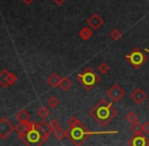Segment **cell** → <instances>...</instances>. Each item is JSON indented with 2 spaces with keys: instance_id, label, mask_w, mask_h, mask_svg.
<instances>
[{
  "instance_id": "cell-12",
  "label": "cell",
  "mask_w": 149,
  "mask_h": 146,
  "mask_svg": "<svg viewBox=\"0 0 149 146\" xmlns=\"http://www.w3.org/2000/svg\"><path fill=\"white\" fill-rule=\"evenodd\" d=\"M60 81H61V78H60L57 74L53 73V74H51L47 78V84L49 85L50 87H52V88H56V87L59 86Z\"/></svg>"
},
{
  "instance_id": "cell-24",
  "label": "cell",
  "mask_w": 149,
  "mask_h": 146,
  "mask_svg": "<svg viewBox=\"0 0 149 146\" xmlns=\"http://www.w3.org/2000/svg\"><path fill=\"white\" fill-rule=\"evenodd\" d=\"M109 70H110L109 66H108L107 64H105V62H101V64L98 66V72L102 75L107 74V73L109 72Z\"/></svg>"
},
{
  "instance_id": "cell-7",
  "label": "cell",
  "mask_w": 149,
  "mask_h": 146,
  "mask_svg": "<svg viewBox=\"0 0 149 146\" xmlns=\"http://www.w3.org/2000/svg\"><path fill=\"white\" fill-rule=\"evenodd\" d=\"M107 96L111 99L112 102H120L126 95L125 90L118 84H113L109 89L107 90Z\"/></svg>"
},
{
  "instance_id": "cell-30",
  "label": "cell",
  "mask_w": 149,
  "mask_h": 146,
  "mask_svg": "<svg viewBox=\"0 0 149 146\" xmlns=\"http://www.w3.org/2000/svg\"><path fill=\"white\" fill-rule=\"evenodd\" d=\"M148 108H149V101H148Z\"/></svg>"
},
{
  "instance_id": "cell-21",
  "label": "cell",
  "mask_w": 149,
  "mask_h": 146,
  "mask_svg": "<svg viewBox=\"0 0 149 146\" xmlns=\"http://www.w3.org/2000/svg\"><path fill=\"white\" fill-rule=\"evenodd\" d=\"M126 119L128 123L133 125V124H135L136 122H138V115H137L136 112H134V111H130V112H128V115H126Z\"/></svg>"
},
{
  "instance_id": "cell-11",
  "label": "cell",
  "mask_w": 149,
  "mask_h": 146,
  "mask_svg": "<svg viewBox=\"0 0 149 146\" xmlns=\"http://www.w3.org/2000/svg\"><path fill=\"white\" fill-rule=\"evenodd\" d=\"M131 98L136 104H142L147 98V95L141 88H137L134 90V92L131 94Z\"/></svg>"
},
{
  "instance_id": "cell-6",
  "label": "cell",
  "mask_w": 149,
  "mask_h": 146,
  "mask_svg": "<svg viewBox=\"0 0 149 146\" xmlns=\"http://www.w3.org/2000/svg\"><path fill=\"white\" fill-rule=\"evenodd\" d=\"M17 81V77L15 74L9 72L6 68H3L0 73V86L2 88H8L9 86H13Z\"/></svg>"
},
{
  "instance_id": "cell-28",
  "label": "cell",
  "mask_w": 149,
  "mask_h": 146,
  "mask_svg": "<svg viewBox=\"0 0 149 146\" xmlns=\"http://www.w3.org/2000/svg\"><path fill=\"white\" fill-rule=\"evenodd\" d=\"M53 1H54V3H56L57 5H61L62 3L65 2V0H53Z\"/></svg>"
},
{
  "instance_id": "cell-26",
  "label": "cell",
  "mask_w": 149,
  "mask_h": 146,
  "mask_svg": "<svg viewBox=\"0 0 149 146\" xmlns=\"http://www.w3.org/2000/svg\"><path fill=\"white\" fill-rule=\"evenodd\" d=\"M49 125H50V127H51L52 131H55V130H57L60 128V122L56 119H52L51 121H50Z\"/></svg>"
},
{
  "instance_id": "cell-2",
  "label": "cell",
  "mask_w": 149,
  "mask_h": 146,
  "mask_svg": "<svg viewBox=\"0 0 149 146\" xmlns=\"http://www.w3.org/2000/svg\"><path fill=\"white\" fill-rule=\"evenodd\" d=\"M19 138L26 146H42L48 139L38 128L36 122H30L29 129L23 135H19Z\"/></svg>"
},
{
  "instance_id": "cell-4",
  "label": "cell",
  "mask_w": 149,
  "mask_h": 146,
  "mask_svg": "<svg viewBox=\"0 0 149 146\" xmlns=\"http://www.w3.org/2000/svg\"><path fill=\"white\" fill-rule=\"evenodd\" d=\"M78 82L86 90H92L96 85L99 83L100 78L91 68H86L82 73H80L77 77Z\"/></svg>"
},
{
  "instance_id": "cell-10",
  "label": "cell",
  "mask_w": 149,
  "mask_h": 146,
  "mask_svg": "<svg viewBox=\"0 0 149 146\" xmlns=\"http://www.w3.org/2000/svg\"><path fill=\"white\" fill-rule=\"evenodd\" d=\"M104 21L98 13H93L89 19L87 20V24L90 26L92 30H98L100 27H102Z\"/></svg>"
},
{
  "instance_id": "cell-16",
  "label": "cell",
  "mask_w": 149,
  "mask_h": 146,
  "mask_svg": "<svg viewBox=\"0 0 149 146\" xmlns=\"http://www.w3.org/2000/svg\"><path fill=\"white\" fill-rule=\"evenodd\" d=\"M70 86H72V81H70V78H68V77H63V78H61L59 87L62 89V91H68V89L70 88Z\"/></svg>"
},
{
  "instance_id": "cell-19",
  "label": "cell",
  "mask_w": 149,
  "mask_h": 146,
  "mask_svg": "<svg viewBox=\"0 0 149 146\" xmlns=\"http://www.w3.org/2000/svg\"><path fill=\"white\" fill-rule=\"evenodd\" d=\"M131 131L134 133V135H139V134L143 133V125L140 124L139 122H136L131 126Z\"/></svg>"
},
{
  "instance_id": "cell-17",
  "label": "cell",
  "mask_w": 149,
  "mask_h": 146,
  "mask_svg": "<svg viewBox=\"0 0 149 146\" xmlns=\"http://www.w3.org/2000/svg\"><path fill=\"white\" fill-rule=\"evenodd\" d=\"M30 127V122H25V123H19V125L15 127V131L19 135H23Z\"/></svg>"
},
{
  "instance_id": "cell-20",
  "label": "cell",
  "mask_w": 149,
  "mask_h": 146,
  "mask_svg": "<svg viewBox=\"0 0 149 146\" xmlns=\"http://www.w3.org/2000/svg\"><path fill=\"white\" fill-rule=\"evenodd\" d=\"M37 115L41 119H45L46 117H48V115H50V111L46 106H41L37 110Z\"/></svg>"
},
{
  "instance_id": "cell-1",
  "label": "cell",
  "mask_w": 149,
  "mask_h": 146,
  "mask_svg": "<svg viewBox=\"0 0 149 146\" xmlns=\"http://www.w3.org/2000/svg\"><path fill=\"white\" fill-rule=\"evenodd\" d=\"M89 115L97 122L98 125L105 127L116 117L118 111L111 102H108L106 99H101L89 111Z\"/></svg>"
},
{
  "instance_id": "cell-14",
  "label": "cell",
  "mask_w": 149,
  "mask_h": 146,
  "mask_svg": "<svg viewBox=\"0 0 149 146\" xmlns=\"http://www.w3.org/2000/svg\"><path fill=\"white\" fill-rule=\"evenodd\" d=\"M79 36H80V38H81L82 40H84V41H87V40H89L90 38L93 36V31H92L89 27H85V28H83L81 31H80Z\"/></svg>"
},
{
  "instance_id": "cell-18",
  "label": "cell",
  "mask_w": 149,
  "mask_h": 146,
  "mask_svg": "<svg viewBox=\"0 0 149 146\" xmlns=\"http://www.w3.org/2000/svg\"><path fill=\"white\" fill-rule=\"evenodd\" d=\"M53 137L55 139H57L58 141H61V140H63L66 137V131L61 129V128H59V129L53 131Z\"/></svg>"
},
{
  "instance_id": "cell-27",
  "label": "cell",
  "mask_w": 149,
  "mask_h": 146,
  "mask_svg": "<svg viewBox=\"0 0 149 146\" xmlns=\"http://www.w3.org/2000/svg\"><path fill=\"white\" fill-rule=\"evenodd\" d=\"M143 133H145V135H149V121L143 124Z\"/></svg>"
},
{
  "instance_id": "cell-29",
  "label": "cell",
  "mask_w": 149,
  "mask_h": 146,
  "mask_svg": "<svg viewBox=\"0 0 149 146\" xmlns=\"http://www.w3.org/2000/svg\"><path fill=\"white\" fill-rule=\"evenodd\" d=\"M145 51H147V52H149V49H147V48H145Z\"/></svg>"
},
{
  "instance_id": "cell-8",
  "label": "cell",
  "mask_w": 149,
  "mask_h": 146,
  "mask_svg": "<svg viewBox=\"0 0 149 146\" xmlns=\"http://www.w3.org/2000/svg\"><path fill=\"white\" fill-rule=\"evenodd\" d=\"M13 131H15V127L6 119V117H1L0 119V138L1 139H6Z\"/></svg>"
},
{
  "instance_id": "cell-9",
  "label": "cell",
  "mask_w": 149,
  "mask_h": 146,
  "mask_svg": "<svg viewBox=\"0 0 149 146\" xmlns=\"http://www.w3.org/2000/svg\"><path fill=\"white\" fill-rule=\"evenodd\" d=\"M128 146H149V139L145 135H134L128 140Z\"/></svg>"
},
{
  "instance_id": "cell-15",
  "label": "cell",
  "mask_w": 149,
  "mask_h": 146,
  "mask_svg": "<svg viewBox=\"0 0 149 146\" xmlns=\"http://www.w3.org/2000/svg\"><path fill=\"white\" fill-rule=\"evenodd\" d=\"M15 119L19 122V123H25V122H29L30 119V113L28 112L26 109H21L19 112L15 115Z\"/></svg>"
},
{
  "instance_id": "cell-31",
  "label": "cell",
  "mask_w": 149,
  "mask_h": 146,
  "mask_svg": "<svg viewBox=\"0 0 149 146\" xmlns=\"http://www.w3.org/2000/svg\"><path fill=\"white\" fill-rule=\"evenodd\" d=\"M25 1H26V0H23V2H25Z\"/></svg>"
},
{
  "instance_id": "cell-3",
  "label": "cell",
  "mask_w": 149,
  "mask_h": 146,
  "mask_svg": "<svg viewBox=\"0 0 149 146\" xmlns=\"http://www.w3.org/2000/svg\"><path fill=\"white\" fill-rule=\"evenodd\" d=\"M93 134L99 133H94V132L89 131L83 123L74 126V127H68V129L66 130V138L70 140V142L74 146H81L88 139V137Z\"/></svg>"
},
{
  "instance_id": "cell-13",
  "label": "cell",
  "mask_w": 149,
  "mask_h": 146,
  "mask_svg": "<svg viewBox=\"0 0 149 146\" xmlns=\"http://www.w3.org/2000/svg\"><path fill=\"white\" fill-rule=\"evenodd\" d=\"M37 126L38 128H39L40 130H41L42 132H43V134L46 136V137L49 138L50 134H51V127H50L49 124H47L45 122V119H42L41 122H39V123H37Z\"/></svg>"
},
{
  "instance_id": "cell-25",
  "label": "cell",
  "mask_w": 149,
  "mask_h": 146,
  "mask_svg": "<svg viewBox=\"0 0 149 146\" xmlns=\"http://www.w3.org/2000/svg\"><path fill=\"white\" fill-rule=\"evenodd\" d=\"M81 123H82V122L76 117H70V119H68V127H74V126H77V125H79V124H81Z\"/></svg>"
},
{
  "instance_id": "cell-5",
  "label": "cell",
  "mask_w": 149,
  "mask_h": 146,
  "mask_svg": "<svg viewBox=\"0 0 149 146\" xmlns=\"http://www.w3.org/2000/svg\"><path fill=\"white\" fill-rule=\"evenodd\" d=\"M147 55L138 47H135L130 53L126 55V60L135 70H139L147 61Z\"/></svg>"
},
{
  "instance_id": "cell-22",
  "label": "cell",
  "mask_w": 149,
  "mask_h": 146,
  "mask_svg": "<svg viewBox=\"0 0 149 146\" xmlns=\"http://www.w3.org/2000/svg\"><path fill=\"white\" fill-rule=\"evenodd\" d=\"M47 105L51 108H56L59 105V100L55 96H51L47 99Z\"/></svg>"
},
{
  "instance_id": "cell-23",
  "label": "cell",
  "mask_w": 149,
  "mask_h": 146,
  "mask_svg": "<svg viewBox=\"0 0 149 146\" xmlns=\"http://www.w3.org/2000/svg\"><path fill=\"white\" fill-rule=\"evenodd\" d=\"M109 37L111 38V40H113V41H118V40L120 39V37H122V32L118 29H114L110 32Z\"/></svg>"
}]
</instances>
